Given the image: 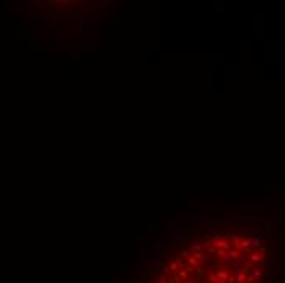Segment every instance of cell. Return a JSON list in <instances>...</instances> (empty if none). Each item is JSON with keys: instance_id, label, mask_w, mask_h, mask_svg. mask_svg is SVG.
Listing matches in <instances>:
<instances>
[{"instance_id": "52a82bcc", "label": "cell", "mask_w": 285, "mask_h": 283, "mask_svg": "<svg viewBox=\"0 0 285 283\" xmlns=\"http://www.w3.org/2000/svg\"><path fill=\"white\" fill-rule=\"evenodd\" d=\"M207 280H208V283H216L218 282V278H216V275L215 273H207Z\"/></svg>"}, {"instance_id": "277c9868", "label": "cell", "mask_w": 285, "mask_h": 283, "mask_svg": "<svg viewBox=\"0 0 285 283\" xmlns=\"http://www.w3.org/2000/svg\"><path fill=\"white\" fill-rule=\"evenodd\" d=\"M190 250H192V254H195V252H202V250H203V244H200V242H194L192 246H190Z\"/></svg>"}, {"instance_id": "4fadbf2b", "label": "cell", "mask_w": 285, "mask_h": 283, "mask_svg": "<svg viewBox=\"0 0 285 283\" xmlns=\"http://www.w3.org/2000/svg\"><path fill=\"white\" fill-rule=\"evenodd\" d=\"M175 283H185V282H182V280H177V282H175Z\"/></svg>"}, {"instance_id": "7c38bea8", "label": "cell", "mask_w": 285, "mask_h": 283, "mask_svg": "<svg viewBox=\"0 0 285 283\" xmlns=\"http://www.w3.org/2000/svg\"><path fill=\"white\" fill-rule=\"evenodd\" d=\"M185 283H195V282H192V280H187V282H185Z\"/></svg>"}, {"instance_id": "6da1fadb", "label": "cell", "mask_w": 285, "mask_h": 283, "mask_svg": "<svg viewBox=\"0 0 285 283\" xmlns=\"http://www.w3.org/2000/svg\"><path fill=\"white\" fill-rule=\"evenodd\" d=\"M231 273H233V272H229L228 268H224V267H223V268H218V270L215 272V275H216V278H218L220 282H226V280H228V277L231 275ZM234 273H236V272H234Z\"/></svg>"}, {"instance_id": "9c48e42d", "label": "cell", "mask_w": 285, "mask_h": 283, "mask_svg": "<svg viewBox=\"0 0 285 283\" xmlns=\"http://www.w3.org/2000/svg\"><path fill=\"white\" fill-rule=\"evenodd\" d=\"M207 267H210V268H215V263H213V262H210V260H208V262H207Z\"/></svg>"}, {"instance_id": "5b68a950", "label": "cell", "mask_w": 285, "mask_h": 283, "mask_svg": "<svg viewBox=\"0 0 285 283\" xmlns=\"http://www.w3.org/2000/svg\"><path fill=\"white\" fill-rule=\"evenodd\" d=\"M167 267H169V270H170V273H177L180 268H179V265L174 260H169V263H167Z\"/></svg>"}, {"instance_id": "8fae6325", "label": "cell", "mask_w": 285, "mask_h": 283, "mask_svg": "<svg viewBox=\"0 0 285 283\" xmlns=\"http://www.w3.org/2000/svg\"><path fill=\"white\" fill-rule=\"evenodd\" d=\"M195 283H207V282H203V280H202V278H198V280H197V282H195Z\"/></svg>"}, {"instance_id": "8992f818", "label": "cell", "mask_w": 285, "mask_h": 283, "mask_svg": "<svg viewBox=\"0 0 285 283\" xmlns=\"http://www.w3.org/2000/svg\"><path fill=\"white\" fill-rule=\"evenodd\" d=\"M192 257H195L197 260H198L200 263L202 262H205V259H207V255H205L203 252H195V254H192Z\"/></svg>"}, {"instance_id": "7a4b0ae2", "label": "cell", "mask_w": 285, "mask_h": 283, "mask_svg": "<svg viewBox=\"0 0 285 283\" xmlns=\"http://www.w3.org/2000/svg\"><path fill=\"white\" fill-rule=\"evenodd\" d=\"M175 278H177V280H182V282H187L188 278H190V273H188L185 268H182V270H179V272L175 273Z\"/></svg>"}, {"instance_id": "30bf717a", "label": "cell", "mask_w": 285, "mask_h": 283, "mask_svg": "<svg viewBox=\"0 0 285 283\" xmlns=\"http://www.w3.org/2000/svg\"><path fill=\"white\" fill-rule=\"evenodd\" d=\"M156 283H167V282H166V280H161V278H158V280H156Z\"/></svg>"}, {"instance_id": "ba28073f", "label": "cell", "mask_w": 285, "mask_h": 283, "mask_svg": "<svg viewBox=\"0 0 285 283\" xmlns=\"http://www.w3.org/2000/svg\"><path fill=\"white\" fill-rule=\"evenodd\" d=\"M192 254L188 252V250H185V249H182L180 250V259H183V260H188V257H190Z\"/></svg>"}, {"instance_id": "3957f363", "label": "cell", "mask_w": 285, "mask_h": 283, "mask_svg": "<svg viewBox=\"0 0 285 283\" xmlns=\"http://www.w3.org/2000/svg\"><path fill=\"white\" fill-rule=\"evenodd\" d=\"M187 265H188V267H192V268H195V270H197V268L200 267V262H198V260H197L195 257H192V255H190V257H188V260H187Z\"/></svg>"}]
</instances>
